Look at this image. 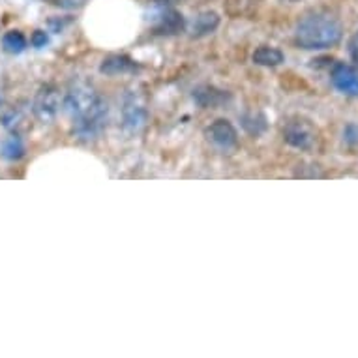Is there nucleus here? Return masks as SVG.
Here are the masks:
<instances>
[{
    "label": "nucleus",
    "instance_id": "1",
    "mask_svg": "<svg viewBox=\"0 0 358 358\" xmlns=\"http://www.w3.org/2000/svg\"><path fill=\"white\" fill-rule=\"evenodd\" d=\"M64 109L73 120V134L79 139H94L106 128L107 103L87 81H77L66 92Z\"/></svg>",
    "mask_w": 358,
    "mask_h": 358
},
{
    "label": "nucleus",
    "instance_id": "2",
    "mask_svg": "<svg viewBox=\"0 0 358 358\" xmlns=\"http://www.w3.org/2000/svg\"><path fill=\"white\" fill-rule=\"evenodd\" d=\"M343 38V27L332 13L315 12L306 15L294 30L296 45L306 51H323L338 45Z\"/></svg>",
    "mask_w": 358,
    "mask_h": 358
},
{
    "label": "nucleus",
    "instance_id": "3",
    "mask_svg": "<svg viewBox=\"0 0 358 358\" xmlns=\"http://www.w3.org/2000/svg\"><path fill=\"white\" fill-rule=\"evenodd\" d=\"M147 107L143 103V100L136 92H128L124 96V103H122V120H124V128L129 129V131H137L141 129L147 122Z\"/></svg>",
    "mask_w": 358,
    "mask_h": 358
},
{
    "label": "nucleus",
    "instance_id": "4",
    "mask_svg": "<svg viewBox=\"0 0 358 358\" xmlns=\"http://www.w3.org/2000/svg\"><path fill=\"white\" fill-rule=\"evenodd\" d=\"M283 139L293 148L308 150L315 143V129L306 120H291L283 129Z\"/></svg>",
    "mask_w": 358,
    "mask_h": 358
},
{
    "label": "nucleus",
    "instance_id": "5",
    "mask_svg": "<svg viewBox=\"0 0 358 358\" xmlns=\"http://www.w3.org/2000/svg\"><path fill=\"white\" fill-rule=\"evenodd\" d=\"M60 107V94L55 87H43L34 100V115L43 122L57 117Z\"/></svg>",
    "mask_w": 358,
    "mask_h": 358
},
{
    "label": "nucleus",
    "instance_id": "6",
    "mask_svg": "<svg viewBox=\"0 0 358 358\" xmlns=\"http://www.w3.org/2000/svg\"><path fill=\"white\" fill-rule=\"evenodd\" d=\"M330 79H332V85L336 87V90H340L341 94L358 96V70L357 68L343 64V62H338V64L332 68Z\"/></svg>",
    "mask_w": 358,
    "mask_h": 358
},
{
    "label": "nucleus",
    "instance_id": "7",
    "mask_svg": "<svg viewBox=\"0 0 358 358\" xmlns=\"http://www.w3.org/2000/svg\"><path fill=\"white\" fill-rule=\"evenodd\" d=\"M206 137L220 148H233L238 143V134H236L235 126L229 120H225V118L214 120L206 128Z\"/></svg>",
    "mask_w": 358,
    "mask_h": 358
},
{
    "label": "nucleus",
    "instance_id": "8",
    "mask_svg": "<svg viewBox=\"0 0 358 358\" xmlns=\"http://www.w3.org/2000/svg\"><path fill=\"white\" fill-rule=\"evenodd\" d=\"M136 70L137 64L129 57H126V55H111V57L103 59V62L100 64L101 73L109 77L124 76V73H129V71Z\"/></svg>",
    "mask_w": 358,
    "mask_h": 358
},
{
    "label": "nucleus",
    "instance_id": "9",
    "mask_svg": "<svg viewBox=\"0 0 358 358\" xmlns=\"http://www.w3.org/2000/svg\"><path fill=\"white\" fill-rule=\"evenodd\" d=\"M227 100H229V94L216 87H208V85H205V87H199L194 90V101L199 107H203V109L220 107Z\"/></svg>",
    "mask_w": 358,
    "mask_h": 358
},
{
    "label": "nucleus",
    "instance_id": "10",
    "mask_svg": "<svg viewBox=\"0 0 358 358\" xmlns=\"http://www.w3.org/2000/svg\"><path fill=\"white\" fill-rule=\"evenodd\" d=\"M220 27V15L216 12H201L192 23V36L203 38L212 34Z\"/></svg>",
    "mask_w": 358,
    "mask_h": 358
},
{
    "label": "nucleus",
    "instance_id": "11",
    "mask_svg": "<svg viewBox=\"0 0 358 358\" xmlns=\"http://www.w3.org/2000/svg\"><path fill=\"white\" fill-rule=\"evenodd\" d=\"M252 60L257 66H264V68H274L280 66L285 60V55L278 48H271V45H261L255 49V53L252 55Z\"/></svg>",
    "mask_w": 358,
    "mask_h": 358
},
{
    "label": "nucleus",
    "instance_id": "12",
    "mask_svg": "<svg viewBox=\"0 0 358 358\" xmlns=\"http://www.w3.org/2000/svg\"><path fill=\"white\" fill-rule=\"evenodd\" d=\"M29 45V41L24 38V34L21 30H10L6 34L2 36V48L6 53L19 55L23 53L24 49Z\"/></svg>",
    "mask_w": 358,
    "mask_h": 358
},
{
    "label": "nucleus",
    "instance_id": "13",
    "mask_svg": "<svg viewBox=\"0 0 358 358\" xmlns=\"http://www.w3.org/2000/svg\"><path fill=\"white\" fill-rule=\"evenodd\" d=\"M184 19L178 12H167L162 17V24H159V32L164 34H176L178 30H182Z\"/></svg>",
    "mask_w": 358,
    "mask_h": 358
},
{
    "label": "nucleus",
    "instance_id": "14",
    "mask_svg": "<svg viewBox=\"0 0 358 358\" xmlns=\"http://www.w3.org/2000/svg\"><path fill=\"white\" fill-rule=\"evenodd\" d=\"M242 126H244L248 134L259 136V134H263L264 129H266V118L263 115H244L242 117Z\"/></svg>",
    "mask_w": 358,
    "mask_h": 358
},
{
    "label": "nucleus",
    "instance_id": "15",
    "mask_svg": "<svg viewBox=\"0 0 358 358\" xmlns=\"http://www.w3.org/2000/svg\"><path fill=\"white\" fill-rule=\"evenodd\" d=\"M24 154L23 141L19 139L17 136L10 137L6 143H4V156L10 159H19Z\"/></svg>",
    "mask_w": 358,
    "mask_h": 358
},
{
    "label": "nucleus",
    "instance_id": "16",
    "mask_svg": "<svg viewBox=\"0 0 358 358\" xmlns=\"http://www.w3.org/2000/svg\"><path fill=\"white\" fill-rule=\"evenodd\" d=\"M343 139L349 147L358 148V124H347L343 129Z\"/></svg>",
    "mask_w": 358,
    "mask_h": 358
},
{
    "label": "nucleus",
    "instance_id": "17",
    "mask_svg": "<svg viewBox=\"0 0 358 358\" xmlns=\"http://www.w3.org/2000/svg\"><path fill=\"white\" fill-rule=\"evenodd\" d=\"M347 53L351 57L352 64L358 68V30L349 38V41H347Z\"/></svg>",
    "mask_w": 358,
    "mask_h": 358
},
{
    "label": "nucleus",
    "instance_id": "18",
    "mask_svg": "<svg viewBox=\"0 0 358 358\" xmlns=\"http://www.w3.org/2000/svg\"><path fill=\"white\" fill-rule=\"evenodd\" d=\"M30 43L34 45V48L41 49V48H45L49 43V36L43 32V30H36L34 34H32V38H30Z\"/></svg>",
    "mask_w": 358,
    "mask_h": 358
},
{
    "label": "nucleus",
    "instance_id": "19",
    "mask_svg": "<svg viewBox=\"0 0 358 358\" xmlns=\"http://www.w3.org/2000/svg\"><path fill=\"white\" fill-rule=\"evenodd\" d=\"M87 2L90 0H57L55 4L60 8H64V10H77V8H83Z\"/></svg>",
    "mask_w": 358,
    "mask_h": 358
}]
</instances>
